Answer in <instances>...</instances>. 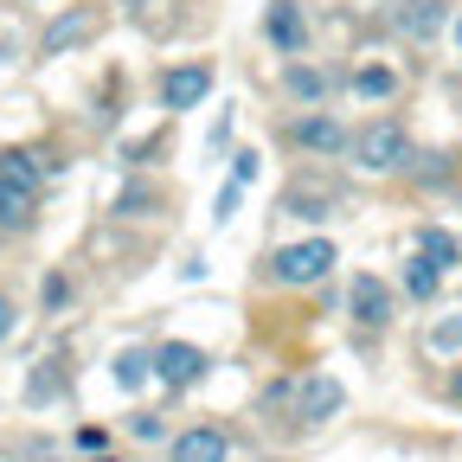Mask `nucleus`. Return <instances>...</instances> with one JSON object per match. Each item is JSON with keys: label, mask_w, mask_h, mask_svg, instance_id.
Returning <instances> with one entry per match:
<instances>
[{"label": "nucleus", "mask_w": 462, "mask_h": 462, "mask_svg": "<svg viewBox=\"0 0 462 462\" xmlns=\"http://www.w3.org/2000/svg\"><path fill=\"white\" fill-rule=\"evenodd\" d=\"M39 218V154L0 148V231H26Z\"/></svg>", "instance_id": "obj_1"}, {"label": "nucleus", "mask_w": 462, "mask_h": 462, "mask_svg": "<svg viewBox=\"0 0 462 462\" xmlns=\"http://www.w3.org/2000/svg\"><path fill=\"white\" fill-rule=\"evenodd\" d=\"M346 154H354L360 173H373V180H379V173L411 167V135H404L398 116H373V123L354 129V148H346Z\"/></svg>", "instance_id": "obj_2"}, {"label": "nucleus", "mask_w": 462, "mask_h": 462, "mask_svg": "<svg viewBox=\"0 0 462 462\" xmlns=\"http://www.w3.org/2000/svg\"><path fill=\"white\" fill-rule=\"evenodd\" d=\"M334 263H340V251H334L328 238H302V245H282V251H270L263 282H276V289H315V282H321Z\"/></svg>", "instance_id": "obj_3"}, {"label": "nucleus", "mask_w": 462, "mask_h": 462, "mask_svg": "<svg viewBox=\"0 0 462 462\" xmlns=\"http://www.w3.org/2000/svg\"><path fill=\"white\" fill-rule=\"evenodd\" d=\"M346 315H354L366 334L392 328V315H398V296H392V282H385V276H373V270H360L354 282H346Z\"/></svg>", "instance_id": "obj_4"}, {"label": "nucleus", "mask_w": 462, "mask_h": 462, "mask_svg": "<svg viewBox=\"0 0 462 462\" xmlns=\"http://www.w3.org/2000/svg\"><path fill=\"white\" fill-rule=\"evenodd\" d=\"M206 346H193V340H161L154 346V379L167 385V392H193L199 379H206Z\"/></svg>", "instance_id": "obj_5"}, {"label": "nucleus", "mask_w": 462, "mask_h": 462, "mask_svg": "<svg viewBox=\"0 0 462 462\" xmlns=\"http://www.w3.org/2000/svg\"><path fill=\"white\" fill-rule=\"evenodd\" d=\"M340 404H346V385H340L334 373H302V392H296V424H302V430L334 424Z\"/></svg>", "instance_id": "obj_6"}, {"label": "nucleus", "mask_w": 462, "mask_h": 462, "mask_svg": "<svg viewBox=\"0 0 462 462\" xmlns=\"http://www.w3.org/2000/svg\"><path fill=\"white\" fill-rule=\"evenodd\" d=\"M206 97H212V65H167V71H161V103H167L173 116L199 109Z\"/></svg>", "instance_id": "obj_7"}, {"label": "nucleus", "mask_w": 462, "mask_h": 462, "mask_svg": "<svg viewBox=\"0 0 462 462\" xmlns=\"http://www.w3.org/2000/svg\"><path fill=\"white\" fill-rule=\"evenodd\" d=\"M167 462H231V430L225 424H193L167 443Z\"/></svg>", "instance_id": "obj_8"}, {"label": "nucleus", "mask_w": 462, "mask_h": 462, "mask_svg": "<svg viewBox=\"0 0 462 462\" xmlns=\"http://www.w3.org/2000/svg\"><path fill=\"white\" fill-rule=\"evenodd\" d=\"M443 20H449V0H398V7H392V32H398V39H411V45L437 39Z\"/></svg>", "instance_id": "obj_9"}, {"label": "nucleus", "mask_w": 462, "mask_h": 462, "mask_svg": "<svg viewBox=\"0 0 462 462\" xmlns=\"http://www.w3.org/2000/svg\"><path fill=\"white\" fill-rule=\"evenodd\" d=\"M289 142L296 148H309V154H340V148H354V135H346L334 116H296V123H289Z\"/></svg>", "instance_id": "obj_10"}, {"label": "nucleus", "mask_w": 462, "mask_h": 462, "mask_svg": "<svg viewBox=\"0 0 462 462\" xmlns=\"http://www.w3.org/2000/svg\"><path fill=\"white\" fill-rule=\"evenodd\" d=\"M263 32H270V45H276V51H289V58H302V45H309V20H302L296 0H270Z\"/></svg>", "instance_id": "obj_11"}, {"label": "nucleus", "mask_w": 462, "mask_h": 462, "mask_svg": "<svg viewBox=\"0 0 462 462\" xmlns=\"http://www.w3.org/2000/svg\"><path fill=\"white\" fill-rule=\"evenodd\" d=\"M97 32V7H65L51 26H45V58H58V51H71V45H84Z\"/></svg>", "instance_id": "obj_12"}, {"label": "nucleus", "mask_w": 462, "mask_h": 462, "mask_svg": "<svg viewBox=\"0 0 462 462\" xmlns=\"http://www.w3.org/2000/svg\"><path fill=\"white\" fill-rule=\"evenodd\" d=\"M282 90L296 97V103H309V109H315V103L328 97V71H321V65H309V58H289V71H282Z\"/></svg>", "instance_id": "obj_13"}, {"label": "nucleus", "mask_w": 462, "mask_h": 462, "mask_svg": "<svg viewBox=\"0 0 462 462\" xmlns=\"http://www.w3.org/2000/svg\"><path fill=\"white\" fill-rule=\"evenodd\" d=\"M418 251H424V257H430V263H437L443 276H449V270L462 263V238H456L449 225H424V231H418Z\"/></svg>", "instance_id": "obj_14"}, {"label": "nucleus", "mask_w": 462, "mask_h": 462, "mask_svg": "<svg viewBox=\"0 0 462 462\" xmlns=\"http://www.w3.org/2000/svg\"><path fill=\"white\" fill-rule=\"evenodd\" d=\"M437 289H443V270L418 251V257H404V296L411 302H437Z\"/></svg>", "instance_id": "obj_15"}, {"label": "nucleus", "mask_w": 462, "mask_h": 462, "mask_svg": "<svg viewBox=\"0 0 462 462\" xmlns=\"http://www.w3.org/2000/svg\"><path fill=\"white\" fill-rule=\"evenodd\" d=\"M123 392H135V385H148L154 379V346H123V354H116V373H109Z\"/></svg>", "instance_id": "obj_16"}, {"label": "nucleus", "mask_w": 462, "mask_h": 462, "mask_svg": "<svg viewBox=\"0 0 462 462\" xmlns=\"http://www.w3.org/2000/svg\"><path fill=\"white\" fill-rule=\"evenodd\" d=\"M282 212H289V218H302V225H321V218H334V199L296 187V193H282Z\"/></svg>", "instance_id": "obj_17"}, {"label": "nucleus", "mask_w": 462, "mask_h": 462, "mask_svg": "<svg viewBox=\"0 0 462 462\" xmlns=\"http://www.w3.org/2000/svg\"><path fill=\"white\" fill-rule=\"evenodd\" d=\"M398 90V78L385 71V65H366V71H354V97H373V103H385Z\"/></svg>", "instance_id": "obj_18"}, {"label": "nucleus", "mask_w": 462, "mask_h": 462, "mask_svg": "<svg viewBox=\"0 0 462 462\" xmlns=\"http://www.w3.org/2000/svg\"><path fill=\"white\" fill-rule=\"evenodd\" d=\"M430 354H462V309L430 328Z\"/></svg>", "instance_id": "obj_19"}, {"label": "nucleus", "mask_w": 462, "mask_h": 462, "mask_svg": "<svg viewBox=\"0 0 462 462\" xmlns=\"http://www.w3.org/2000/svg\"><path fill=\"white\" fill-rule=\"evenodd\" d=\"M154 212V193L148 187H123V199H116V218H148Z\"/></svg>", "instance_id": "obj_20"}, {"label": "nucleus", "mask_w": 462, "mask_h": 462, "mask_svg": "<svg viewBox=\"0 0 462 462\" xmlns=\"http://www.w3.org/2000/svg\"><path fill=\"white\" fill-rule=\"evenodd\" d=\"M39 302H45V315H58V309L71 302V276H45L39 282Z\"/></svg>", "instance_id": "obj_21"}, {"label": "nucleus", "mask_w": 462, "mask_h": 462, "mask_svg": "<svg viewBox=\"0 0 462 462\" xmlns=\"http://www.w3.org/2000/svg\"><path fill=\"white\" fill-rule=\"evenodd\" d=\"M14 462H58V443H51V437H26V443L14 449Z\"/></svg>", "instance_id": "obj_22"}, {"label": "nucleus", "mask_w": 462, "mask_h": 462, "mask_svg": "<svg viewBox=\"0 0 462 462\" xmlns=\"http://www.w3.org/2000/svg\"><path fill=\"white\" fill-rule=\"evenodd\" d=\"M129 430H135L142 443H173V437H167V424H161L154 411H142V418H129Z\"/></svg>", "instance_id": "obj_23"}, {"label": "nucleus", "mask_w": 462, "mask_h": 462, "mask_svg": "<svg viewBox=\"0 0 462 462\" xmlns=\"http://www.w3.org/2000/svg\"><path fill=\"white\" fill-rule=\"evenodd\" d=\"M78 449H84V456H103V449H109V430H103V424H78Z\"/></svg>", "instance_id": "obj_24"}, {"label": "nucleus", "mask_w": 462, "mask_h": 462, "mask_svg": "<svg viewBox=\"0 0 462 462\" xmlns=\"http://www.w3.org/2000/svg\"><path fill=\"white\" fill-rule=\"evenodd\" d=\"M231 180H245V187H251V180H257V148H245V154H238V161H231Z\"/></svg>", "instance_id": "obj_25"}, {"label": "nucleus", "mask_w": 462, "mask_h": 462, "mask_svg": "<svg viewBox=\"0 0 462 462\" xmlns=\"http://www.w3.org/2000/svg\"><path fill=\"white\" fill-rule=\"evenodd\" d=\"M14 321H20V315H14V296H7V289H0V346L14 340Z\"/></svg>", "instance_id": "obj_26"}, {"label": "nucleus", "mask_w": 462, "mask_h": 462, "mask_svg": "<svg viewBox=\"0 0 462 462\" xmlns=\"http://www.w3.org/2000/svg\"><path fill=\"white\" fill-rule=\"evenodd\" d=\"M443 173H449V167H443V154H424V167H418V180H443Z\"/></svg>", "instance_id": "obj_27"}, {"label": "nucleus", "mask_w": 462, "mask_h": 462, "mask_svg": "<svg viewBox=\"0 0 462 462\" xmlns=\"http://www.w3.org/2000/svg\"><path fill=\"white\" fill-rule=\"evenodd\" d=\"M443 392H449V398L462 404V360H456V373H449V385H443Z\"/></svg>", "instance_id": "obj_28"}, {"label": "nucleus", "mask_w": 462, "mask_h": 462, "mask_svg": "<svg viewBox=\"0 0 462 462\" xmlns=\"http://www.w3.org/2000/svg\"><path fill=\"white\" fill-rule=\"evenodd\" d=\"M90 462H129V456H109V449H103V456H90Z\"/></svg>", "instance_id": "obj_29"}, {"label": "nucleus", "mask_w": 462, "mask_h": 462, "mask_svg": "<svg viewBox=\"0 0 462 462\" xmlns=\"http://www.w3.org/2000/svg\"><path fill=\"white\" fill-rule=\"evenodd\" d=\"M456 51H462V20H456Z\"/></svg>", "instance_id": "obj_30"}, {"label": "nucleus", "mask_w": 462, "mask_h": 462, "mask_svg": "<svg viewBox=\"0 0 462 462\" xmlns=\"http://www.w3.org/2000/svg\"><path fill=\"white\" fill-rule=\"evenodd\" d=\"M123 7H148V0H123Z\"/></svg>", "instance_id": "obj_31"}]
</instances>
